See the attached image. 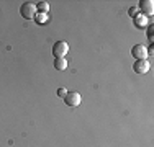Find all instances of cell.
Here are the masks:
<instances>
[{
  "label": "cell",
  "instance_id": "1",
  "mask_svg": "<svg viewBox=\"0 0 154 147\" xmlns=\"http://www.w3.org/2000/svg\"><path fill=\"white\" fill-rule=\"evenodd\" d=\"M36 13H38V10H36V5L33 2H25L21 3L20 7V15L23 18H26V20H31V18L36 16Z\"/></svg>",
  "mask_w": 154,
  "mask_h": 147
},
{
  "label": "cell",
  "instance_id": "2",
  "mask_svg": "<svg viewBox=\"0 0 154 147\" xmlns=\"http://www.w3.org/2000/svg\"><path fill=\"white\" fill-rule=\"evenodd\" d=\"M67 51H69V44L66 41H57V43L53 44V56L56 59L64 57L66 54H67Z\"/></svg>",
  "mask_w": 154,
  "mask_h": 147
},
{
  "label": "cell",
  "instance_id": "3",
  "mask_svg": "<svg viewBox=\"0 0 154 147\" xmlns=\"http://www.w3.org/2000/svg\"><path fill=\"white\" fill-rule=\"evenodd\" d=\"M80 93L79 92H67L66 93V97H64V101H66V105L67 106H72V108H75V106H79L80 105Z\"/></svg>",
  "mask_w": 154,
  "mask_h": 147
},
{
  "label": "cell",
  "instance_id": "4",
  "mask_svg": "<svg viewBox=\"0 0 154 147\" xmlns=\"http://www.w3.org/2000/svg\"><path fill=\"white\" fill-rule=\"evenodd\" d=\"M131 56L136 59V61H139V59H146L148 57V49H146L144 44H134V46L131 47Z\"/></svg>",
  "mask_w": 154,
  "mask_h": 147
},
{
  "label": "cell",
  "instance_id": "5",
  "mask_svg": "<svg viewBox=\"0 0 154 147\" xmlns=\"http://www.w3.org/2000/svg\"><path fill=\"white\" fill-rule=\"evenodd\" d=\"M149 69H151V65H149V62L146 59H139V61H136L133 64V70L136 74H146Z\"/></svg>",
  "mask_w": 154,
  "mask_h": 147
},
{
  "label": "cell",
  "instance_id": "6",
  "mask_svg": "<svg viewBox=\"0 0 154 147\" xmlns=\"http://www.w3.org/2000/svg\"><path fill=\"white\" fill-rule=\"evenodd\" d=\"M139 10H141L144 15L151 16V15L154 13V2L152 0H141V2H139Z\"/></svg>",
  "mask_w": 154,
  "mask_h": 147
},
{
  "label": "cell",
  "instance_id": "7",
  "mask_svg": "<svg viewBox=\"0 0 154 147\" xmlns=\"http://www.w3.org/2000/svg\"><path fill=\"white\" fill-rule=\"evenodd\" d=\"M54 67H56L57 70H66V67H67V61H66L64 57L54 59Z\"/></svg>",
  "mask_w": 154,
  "mask_h": 147
},
{
  "label": "cell",
  "instance_id": "8",
  "mask_svg": "<svg viewBox=\"0 0 154 147\" xmlns=\"http://www.w3.org/2000/svg\"><path fill=\"white\" fill-rule=\"evenodd\" d=\"M36 10H38L39 13H48V10H49V5H48V2H38V5H36Z\"/></svg>",
  "mask_w": 154,
  "mask_h": 147
},
{
  "label": "cell",
  "instance_id": "9",
  "mask_svg": "<svg viewBox=\"0 0 154 147\" xmlns=\"http://www.w3.org/2000/svg\"><path fill=\"white\" fill-rule=\"evenodd\" d=\"M35 20H36V23H45V21L48 20V15L46 13H36Z\"/></svg>",
  "mask_w": 154,
  "mask_h": 147
},
{
  "label": "cell",
  "instance_id": "10",
  "mask_svg": "<svg viewBox=\"0 0 154 147\" xmlns=\"http://www.w3.org/2000/svg\"><path fill=\"white\" fill-rule=\"evenodd\" d=\"M134 21H136V25H139V26H144L146 21H143V15H136L134 16Z\"/></svg>",
  "mask_w": 154,
  "mask_h": 147
},
{
  "label": "cell",
  "instance_id": "11",
  "mask_svg": "<svg viewBox=\"0 0 154 147\" xmlns=\"http://www.w3.org/2000/svg\"><path fill=\"white\" fill-rule=\"evenodd\" d=\"M66 93H67V90H66V88H59V90H57V95H59L61 98H64Z\"/></svg>",
  "mask_w": 154,
  "mask_h": 147
},
{
  "label": "cell",
  "instance_id": "12",
  "mask_svg": "<svg viewBox=\"0 0 154 147\" xmlns=\"http://www.w3.org/2000/svg\"><path fill=\"white\" fill-rule=\"evenodd\" d=\"M136 12H138L136 8H130V15H133V18L136 16Z\"/></svg>",
  "mask_w": 154,
  "mask_h": 147
}]
</instances>
